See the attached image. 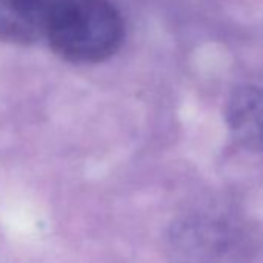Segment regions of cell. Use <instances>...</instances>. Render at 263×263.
<instances>
[{"instance_id": "cell-1", "label": "cell", "mask_w": 263, "mask_h": 263, "mask_svg": "<svg viewBox=\"0 0 263 263\" xmlns=\"http://www.w3.org/2000/svg\"><path fill=\"white\" fill-rule=\"evenodd\" d=\"M122 16L108 0H51L45 39L62 59L98 64L122 45Z\"/></svg>"}, {"instance_id": "cell-2", "label": "cell", "mask_w": 263, "mask_h": 263, "mask_svg": "<svg viewBox=\"0 0 263 263\" xmlns=\"http://www.w3.org/2000/svg\"><path fill=\"white\" fill-rule=\"evenodd\" d=\"M51 0H0V42L28 45L45 36Z\"/></svg>"}, {"instance_id": "cell-3", "label": "cell", "mask_w": 263, "mask_h": 263, "mask_svg": "<svg viewBox=\"0 0 263 263\" xmlns=\"http://www.w3.org/2000/svg\"><path fill=\"white\" fill-rule=\"evenodd\" d=\"M228 124L248 147L263 149V84L240 87L228 104Z\"/></svg>"}]
</instances>
